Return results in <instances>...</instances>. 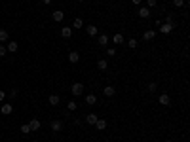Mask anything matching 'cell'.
Wrapping results in <instances>:
<instances>
[{
    "mask_svg": "<svg viewBox=\"0 0 190 142\" xmlns=\"http://www.w3.org/2000/svg\"><path fill=\"white\" fill-rule=\"evenodd\" d=\"M70 91H72V95L74 97H80L84 93V83H80V82H74L70 85Z\"/></svg>",
    "mask_w": 190,
    "mask_h": 142,
    "instance_id": "obj_1",
    "label": "cell"
},
{
    "mask_svg": "<svg viewBox=\"0 0 190 142\" xmlns=\"http://www.w3.org/2000/svg\"><path fill=\"white\" fill-rule=\"evenodd\" d=\"M158 102L162 104V106H169V104H171V100H169V95H167V93H162V95L158 97Z\"/></svg>",
    "mask_w": 190,
    "mask_h": 142,
    "instance_id": "obj_2",
    "label": "cell"
},
{
    "mask_svg": "<svg viewBox=\"0 0 190 142\" xmlns=\"http://www.w3.org/2000/svg\"><path fill=\"white\" fill-rule=\"evenodd\" d=\"M51 131H53V133L63 131V123H61L59 119H53V121H51Z\"/></svg>",
    "mask_w": 190,
    "mask_h": 142,
    "instance_id": "obj_3",
    "label": "cell"
},
{
    "mask_svg": "<svg viewBox=\"0 0 190 142\" xmlns=\"http://www.w3.org/2000/svg\"><path fill=\"white\" fill-rule=\"evenodd\" d=\"M137 13H139V17H143V19H147L148 15H150V10H148L147 6H141L139 8V11H137Z\"/></svg>",
    "mask_w": 190,
    "mask_h": 142,
    "instance_id": "obj_4",
    "label": "cell"
},
{
    "mask_svg": "<svg viewBox=\"0 0 190 142\" xmlns=\"http://www.w3.org/2000/svg\"><path fill=\"white\" fill-rule=\"evenodd\" d=\"M108 42H110V40H108V36H107V34H101L99 38H97V44H99V46H103V47H107V46H108Z\"/></svg>",
    "mask_w": 190,
    "mask_h": 142,
    "instance_id": "obj_5",
    "label": "cell"
},
{
    "mask_svg": "<svg viewBox=\"0 0 190 142\" xmlns=\"http://www.w3.org/2000/svg\"><path fill=\"white\" fill-rule=\"evenodd\" d=\"M95 129L97 131H105V129H107V119H101L99 117V119L95 121Z\"/></svg>",
    "mask_w": 190,
    "mask_h": 142,
    "instance_id": "obj_6",
    "label": "cell"
},
{
    "mask_svg": "<svg viewBox=\"0 0 190 142\" xmlns=\"http://www.w3.org/2000/svg\"><path fill=\"white\" fill-rule=\"evenodd\" d=\"M114 93H116V89L112 87V85H107V87H103V95H105V97H114Z\"/></svg>",
    "mask_w": 190,
    "mask_h": 142,
    "instance_id": "obj_7",
    "label": "cell"
},
{
    "mask_svg": "<svg viewBox=\"0 0 190 142\" xmlns=\"http://www.w3.org/2000/svg\"><path fill=\"white\" fill-rule=\"evenodd\" d=\"M51 17H53V21H57V23H61L63 19H65V13L63 11H59V10H55L53 13H51Z\"/></svg>",
    "mask_w": 190,
    "mask_h": 142,
    "instance_id": "obj_8",
    "label": "cell"
},
{
    "mask_svg": "<svg viewBox=\"0 0 190 142\" xmlns=\"http://www.w3.org/2000/svg\"><path fill=\"white\" fill-rule=\"evenodd\" d=\"M0 112H2L4 116H10V114L14 112V106H11L10 102H6V104H2V110H0Z\"/></svg>",
    "mask_w": 190,
    "mask_h": 142,
    "instance_id": "obj_9",
    "label": "cell"
},
{
    "mask_svg": "<svg viewBox=\"0 0 190 142\" xmlns=\"http://www.w3.org/2000/svg\"><path fill=\"white\" fill-rule=\"evenodd\" d=\"M99 119V117H97V114H93V112H90L86 116V121H88V125H95V121Z\"/></svg>",
    "mask_w": 190,
    "mask_h": 142,
    "instance_id": "obj_10",
    "label": "cell"
},
{
    "mask_svg": "<svg viewBox=\"0 0 190 142\" xmlns=\"http://www.w3.org/2000/svg\"><path fill=\"white\" fill-rule=\"evenodd\" d=\"M154 36H156V30H144L143 32V40H154Z\"/></svg>",
    "mask_w": 190,
    "mask_h": 142,
    "instance_id": "obj_11",
    "label": "cell"
},
{
    "mask_svg": "<svg viewBox=\"0 0 190 142\" xmlns=\"http://www.w3.org/2000/svg\"><path fill=\"white\" fill-rule=\"evenodd\" d=\"M171 30H173V25H167V23L160 25V32H162V34H169Z\"/></svg>",
    "mask_w": 190,
    "mask_h": 142,
    "instance_id": "obj_12",
    "label": "cell"
},
{
    "mask_svg": "<svg viewBox=\"0 0 190 142\" xmlns=\"http://www.w3.org/2000/svg\"><path fill=\"white\" fill-rule=\"evenodd\" d=\"M6 49L10 51V53H15V51L19 49V46H17V42H8V46H6Z\"/></svg>",
    "mask_w": 190,
    "mask_h": 142,
    "instance_id": "obj_13",
    "label": "cell"
},
{
    "mask_svg": "<svg viewBox=\"0 0 190 142\" xmlns=\"http://www.w3.org/2000/svg\"><path fill=\"white\" fill-rule=\"evenodd\" d=\"M68 61H70V63H78L80 61V53L78 51H70V53H68Z\"/></svg>",
    "mask_w": 190,
    "mask_h": 142,
    "instance_id": "obj_14",
    "label": "cell"
},
{
    "mask_svg": "<svg viewBox=\"0 0 190 142\" xmlns=\"http://www.w3.org/2000/svg\"><path fill=\"white\" fill-rule=\"evenodd\" d=\"M29 127H31V131H38V129H40V121L34 117V119L29 121Z\"/></svg>",
    "mask_w": 190,
    "mask_h": 142,
    "instance_id": "obj_15",
    "label": "cell"
},
{
    "mask_svg": "<svg viewBox=\"0 0 190 142\" xmlns=\"http://www.w3.org/2000/svg\"><path fill=\"white\" fill-rule=\"evenodd\" d=\"M61 36H63V38H70V36H72V28L70 27H63L61 28Z\"/></svg>",
    "mask_w": 190,
    "mask_h": 142,
    "instance_id": "obj_16",
    "label": "cell"
},
{
    "mask_svg": "<svg viewBox=\"0 0 190 142\" xmlns=\"http://www.w3.org/2000/svg\"><path fill=\"white\" fill-rule=\"evenodd\" d=\"M112 42H114L116 46H120V44H124V42H126V40H124V36H122V34H120V32H118V34H114V36H112Z\"/></svg>",
    "mask_w": 190,
    "mask_h": 142,
    "instance_id": "obj_17",
    "label": "cell"
},
{
    "mask_svg": "<svg viewBox=\"0 0 190 142\" xmlns=\"http://www.w3.org/2000/svg\"><path fill=\"white\" fill-rule=\"evenodd\" d=\"M97 68H99V70H107V68H108V63L105 59H99V61H97Z\"/></svg>",
    "mask_w": 190,
    "mask_h": 142,
    "instance_id": "obj_18",
    "label": "cell"
},
{
    "mask_svg": "<svg viewBox=\"0 0 190 142\" xmlns=\"http://www.w3.org/2000/svg\"><path fill=\"white\" fill-rule=\"evenodd\" d=\"M48 102H50L51 106H57V104H59V97H57V95H50V99H48Z\"/></svg>",
    "mask_w": 190,
    "mask_h": 142,
    "instance_id": "obj_19",
    "label": "cell"
},
{
    "mask_svg": "<svg viewBox=\"0 0 190 142\" xmlns=\"http://www.w3.org/2000/svg\"><path fill=\"white\" fill-rule=\"evenodd\" d=\"M86 102L90 104V106H93V104L97 102V97H95V95H91V93H90V95L86 97Z\"/></svg>",
    "mask_w": 190,
    "mask_h": 142,
    "instance_id": "obj_20",
    "label": "cell"
},
{
    "mask_svg": "<svg viewBox=\"0 0 190 142\" xmlns=\"http://www.w3.org/2000/svg\"><path fill=\"white\" fill-rule=\"evenodd\" d=\"M8 38H10V36H8V30L6 28H0V42H8Z\"/></svg>",
    "mask_w": 190,
    "mask_h": 142,
    "instance_id": "obj_21",
    "label": "cell"
},
{
    "mask_svg": "<svg viewBox=\"0 0 190 142\" xmlns=\"http://www.w3.org/2000/svg\"><path fill=\"white\" fill-rule=\"evenodd\" d=\"M82 27H84V21H82L80 17H76L74 23H72V28H82Z\"/></svg>",
    "mask_w": 190,
    "mask_h": 142,
    "instance_id": "obj_22",
    "label": "cell"
},
{
    "mask_svg": "<svg viewBox=\"0 0 190 142\" xmlns=\"http://www.w3.org/2000/svg\"><path fill=\"white\" fill-rule=\"evenodd\" d=\"M88 34H90V36H97V27L88 25Z\"/></svg>",
    "mask_w": 190,
    "mask_h": 142,
    "instance_id": "obj_23",
    "label": "cell"
},
{
    "mask_svg": "<svg viewBox=\"0 0 190 142\" xmlns=\"http://www.w3.org/2000/svg\"><path fill=\"white\" fill-rule=\"evenodd\" d=\"M76 108H78V104H76V102H74V100H70V102H68V104H67V110H68V112H74V110H76Z\"/></svg>",
    "mask_w": 190,
    "mask_h": 142,
    "instance_id": "obj_24",
    "label": "cell"
},
{
    "mask_svg": "<svg viewBox=\"0 0 190 142\" xmlns=\"http://www.w3.org/2000/svg\"><path fill=\"white\" fill-rule=\"evenodd\" d=\"M158 6V0H147V8L148 10H152V8Z\"/></svg>",
    "mask_w": 190,
    "mask_h": 142,
    "instance_id": "obj_25",
    "label": "cell"
},
{
    "mask_svg": "<svg viewBox=\"0 0 190 142\" xmlns=\"http://www.w3.org/2000/svg\"><path fill=\"white\" fill-rule=\"evenodd\" d=\"M137 44H139V42H137L135 38H129V40H127V46L131 47V49H135V47H137Z\"/></svg>",
    "mask_w": 190,
    "mask_h": 142,
    "instance_id": "obj_26",
    "label": "cell"
},
{
    "mask_svg": "<svg viewBox=\"0 0 190 142\" xmlns=\"http://www.w3.org/2000/svg\"><path fill=\"white\" fill-rule=\"evenodd\" d=\"M147 89H148V93H154V91H156V89H158V85H156L154 82H150V83H148V85H147Z\"/></svg>",
    "mask_w": 190,
    "mask_h": 142,
    "instance_id": "obj_27",
    "label": "cell"
},
{
    "mask_svg": "<svg viewBox=\"0 0 190 142\" xmlns=\"http://www.w3.org/2000/svg\"><path fill=\"white\" fill-rule=\"evenodd\" d=\"M21 133H23V135H29V133H32L31 127H29V123H27V125H21Z\"/></svg>",
    "mask_w": 190,
    "mask_h": 142,
    "instance_id": "obj_28",
    "label": "cell"
},
{
    "mask_svg": "<svg viewBox=\"0 0 190 142\" xmlns=\"http://www.w3.org/2000/svg\"><path fill=\"white\" fill-rule=\"evenodd\" d=\"M184 4H186L184 0H173V6H175V8H183Z\"/></svg>",
    "mask_w": 190,
    "mask_h": 142,
    "instance_id": "obj_29",
    "label": "cell"
},
{
    "mask_svg": "<svg viewBox=\"0 0 190 142\" xmlns=\"http://www.w3.org/2000/svg\"><path fill=\"white\" fill-rule=\"evenodd\" d=\"M107 55L108 57H114L116 55V49H114V47H108V49H107Z\"/></svg>",
    "mask_w": 190,
    "mask_h": 142,
    "instance_id": "obj_30",
    "label": "cell"
},
{
    "mask_svg": "<svg viewBox=\"0 0 190 142\" xmlns=\"http://www.w3.org/2000/svg\"><path fill=\"white\" fill-rule=\"evenodd\" d=\"M8 53V49H6V46H0V57H4Z\"/></svg>",
    "mask_w": 190,
    "mask_h": 142,
    "instance_id": "obj_31",
    "label": "cell"
},
{
    "mask_svg": "<svg viewBox=\"0 0 190 142\" xmlns=\"http://www.w3.org/2000/svg\"><path fill=\"white\" fill-rule=\"evenodd\" d=\"M133 2V6H141V4H143V0H131Z\"/></svg>",
    "mask_w": 190,
    "mask_h": 142,
    "instance_id": "obj_32",
    "label": "cell"
},
{
    "mask_svg": "<svg viewBox=\"0 0 190 142\" xmlns=\"http://www.w3.org/2000/svg\"><path fill=\"white\" fill-rule=\"evenodd\" d=\"M10 97H17V89H11V91H10Z\"/></svg>",
    "mask_w": 190,
    "mask_h": 142,
    "instance_id": "obj_33",
    "label": "cell"
},
{
    "mask_svg": "<svg viewBox=\"0 0 190 142\" xmlns=\"http://www.w3.org/2000/svg\"><path fill=\"white\" fill-rule=\"evenodd\" d=\"M4 99H6V93H4V91H0V102H2Z\"/></svg>",
    "mask_w": 190,
    "mask_h": 142,
    "instance_id": "obj_34",
    "label": "cell"
},
{
    "mask_svg": "<svg viewBox=\"0 0 190 142\" xmlns=\"http://www.w3.org/2000/svg\"><path fill=\"white\" fill-rule=\"evenodd\" d=\"M42 2H44V4H50V2H51V0H42Z\"/></svg>",
    "mask_w": 190,
    "mask_h": 142,
    "instance_id": "obj_35",
    "label": "cell"
},
{
    "mask_svg": "<svg viewBox=\"0 0 190 142\" xmlns=\"http://www.w3.org/2000/svg\"><path fill=\"white\" fill-rule=\"evenodd\" d=\"M78 2H84V0H78Z\"/></svg>",
    "mask_w": 190,
    "mask_h": 142,
    "instance_id": "obj_36",
    "label": "cell"
},
{
    "mask_svg": "<svg viewBox=\"0 0 190 142\" xmlns=\"http://www.w3.org/2000/svg\"><path fill=\"white\" fill-rule=\"evenodd\" d=\"M165 142H171V140H165Z\"/></svg>",
    "mask_w": 190,
    "mask_h": 142,
    "instance_id": "obj_37",
    "label": "cell"
},
{
    "mask_svg": "<svg viewBox=\"0 0 190 142\" xmlns=\"http://www.w3.org/2000/svg\"><path fill=\"white\" fill-rule=\"evenodd\" d=\"M32 142H38V140H32Z\"/></svg>",
    "mask_w": 190,
    "mask_h": 142,
    "instance_id": "obj_38",
    "label": "cell"
}]
</instances>
